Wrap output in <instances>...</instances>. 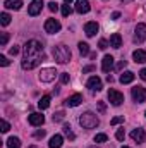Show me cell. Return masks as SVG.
Segmentation results:
<instances>
[{
  "mask_svg": "<svg viewBox=\"0 0 146 148\" xmlns=\"http://www.w3.org/2000/svg\"><path fill=\"white\" fill-rule=\"evenodd\" d=\"M7 147L9 148H21V140L16 138V136H10V138L7 140Z\"/></svg>",
  "mask_w": 146,
  "mask_h": 148,
  "instance_id": "603a6c76",
  "label": "cell"
},
{
  "mask_svg": "<svg viewBox=\"0 0 146 148\" xmlns=\"http://www.w3.org/2000/svg\"><path fill=\"white\" fill-rule=\"evenodd\" d=\"M86 86H88L91 91H100V90L103 88V83H102V79H100L98 76H93V77H89V79H88Z\"/></svg>",
  "mask_w": 146,
  "mask_h": 148,
  "instance_id": "9c48e42d",
  "label": "cell"
},
{
  "mask_svg": "<svg viewBox=\"0 0 146 148\" xmlns=\"http://www.w3.org/2000/svg\"><path fill=\"white\" fill-rule=\"evenodd\" d=\"M134 77H136V74H134V73L126 71L124 74H120V83H122V84H129V83H132V81H134Z\"/></svg>",
  "mask_w": 146,
  "mask_h": 148,
  "instance_id": "d6986e66",
  "label": "cell"
},
{
  "mask_svg": "<svg viewBox=\"0 0 146 148\" xmlns=\"http://www.w3.org/2000/svg\"><path fill=\"white\" fill-rule=\"evenodd\" d=\"M120 122H124V115H119V117H113V119L110 121V124H112V126H115V124H120Z\"/></svg>",
  "mask_w": 146,
  "mask_h": 148,
  "instance_id": "d6a6232c",
  "label": "cell"
},
{
  "mask_svg": "<svg viewBox=\"0 0 146 148\" xmlns=\"http://www.w3.org/2000/svg\"><path fill=\"white\" fill-rule=\"evenodd\" d=\"M3 7L5 9H10V10H19L23 7V0H5L3 2Z\"/></svg>",
  "mask_w": 146,
  "mask_h": 148,
  "instance_id": "2e32d148",
  "label": "cell"
},
{
  "mask_svg": "<svg viewBox=\"0 0 146 148\" xmlns=\"http://www.w3.org/2000/svg\"><path fill=\"white\" fill-rule=\"evenodd\" d=\"M9 23H10V16H9L7 12H2V14H0V24H2V26H7Z\"/></svg>",
  "mask_w": 146,
  "mask_h": 148,
  "instance_id": "4316f807",
  "label": "cell"
},
{
  "mask_svg": "<svg viewBox=\"0 0 146 148\" xmlns=\"http://www.w3.org/2000/svg\"><path fill=\"white\" fill-rule=\"evenodd\" d=\"M134 43H143L146 40V24L145 23H139L134 29Z\"/></svg>",
  "mask_w": 146,
  "mask_h": 148,
  "instance_id": "8992f818",
  "label": "cell"
},
{
  "mask_svg": "<svg viewBox=\"0 0 146 148\" xmlns=\"http://www.w3.org/2000/svg\"><path fill=\"white\" fill-rule=\"evenodd\" d=\"M60 23L57 21V19H46L45 21V31L48 33V35H55V33H59L60 31Z\"/></svg>",
  "mask_w": 146,
  "mask_h": 148,
  "instance_id": "52a82bcc",
  "label": "cell"
},
{
  "mask_svg": "<svg viewBox=\"0 0 146 148\" xmlns=\"http://www.w3.org/2000/svg\"><path fill=\"white\" fill-rule=\"evenodd\" d=\"M23 52H24V55H23V69H26V71H31V69L38 67L40 62L45 59V55H43V45L38 40L26 41Z\"/></svg>",
  "mask_w": 146,
  "mask_h": 148,
  "instance_id": "6da1fadb",
  "label": "cell"
},
{
  "mask_svg": "<svg viewBox=\"0 0 146 148\" xmlns=\"http://www.w3.org/2000/svg\"><path fill=\"white\" fill-rule=\"evenodd\" d=\"M0 124H2V129H0L2 133H7V131L10 129V124H9V122H7L5 119H2V122H0Z\"/></svg>",
  "mask_w": 146,
  "mask_h": 148,
  "instance_id": "4dcf8cb0",
  "label": "cell"
},
{
  "mask_svg": "<svg viewBox=\"0 0 146 148\" xmlns=\"http://www.w3.org/2000/svg\"><path fill=\"white\" fill-rule=\"evenodd\" d=\"M28 148H36V147H28Z\"/></svg>",
  "mask_w": 146,
  "mask_h": 148,
  "instance_id": "7dc6e473",
  "label": "cell"
},
{
  "mask_svg": "<svg viewBox=\"0 0 146 148\" xmlns=\"http://www.w3.org/2000/svg\"><path fill=\"white\" fill-rule=\"evenodd\" d=\"M127 66V60H120L119 64H117V71H120V69H124Z\"/></svg>",
  "mask_w": 146,
  "mask_h": 148,
  "instance_id": "ab89813d",
  "label": "cell"
},
{
  "mask_svg": "<svg viewBox=\"0 0 146 148\" xmlns=\"http://www.w3.org/2000/svg\"><path fill=\"white\" fill-rule=\"evenodd\" d=\"M45 134H46V133H45V129H38V131H35V138H38V140H40V138H43Z\"/></svg>",
  "mask_w": 146,
  "mask_h": 148,
  "instance_id": "8d00e7d4",
  "label": "cell"
},
{
  "mask_svg": "<svg viewBox=\"0 0 146 148\" xmlns=\"http://www.w3.org/2000/svg\"><path fill=\"white\" fill-rule=\"evenodd\" d=\"M91 71H95V66H86V67L83 69V74H86V73H91Z\"/></svg>",
  "mask_w": 146,
  "mask_h": 148,
  "instance_id": "60d3db41",
  "label": "cell"
},
{
  "mask_svg": "<svg viewBox=\"0 0 146 148\" xmlns=\"http://www.w3.org/2000/svg\"><path fill=\"white\" fill-rule=\"evenodd\" d=\"M131 95H132V100H134L136 103L146 102V88H143V86H134V88L131 90Z\"/></svg>",
  "mask_w": 146,
  "mask_h": 148,
  "instance_id": "5b68a950",
  "label": "cell"
},
{
  "mask_svg": "<svg viewBox=\"0 0 146 148\" xmlns=\"http://www.w3.org/2000/svg\"><path fill=\"white\" fill-rule=\"evenodd\" d=\"M84 33H86V36H95L96 33H98V24L95 23V21H89V23H86L84 24Z\"/></svg>",
  "mask_w": 146,
  "mask_h": 148,
  "instance_id": "5bb4252c",
  "label": "cell"
},
{
  "mask_svg": "<svg viewBox=\"0 0 146 148\" xmlns=\"http://www.w3.org/2000/svg\"><path fill=\"white\" fill-rule=\"evenodd\" d=\"M64 117H65V114L64 112H57V114H53V122H60V121H64Z\"/></svg>",
  "mask_w": 146,
  "mask_h": 148,
  "instance_id": "f1b7e54d",
  "label": "cell"
},
{
  "mask_svg": "<svg viewBox=\"0 0 146 148\" xmlns=\"http://www.w3.org/2000/svg\"><path fill=\"white\" fill-rule=\"evenodd\" d=\"M43 0H33L31 3H29V7H28V14L29 16H38L40 12H41V9H43Z\"/></svg>",
  "mask_w": 146,
  "mask_h": 148,
  "instance_id": "30bf717a",
  "label": "cell"
},
{
  "mask_svg": "<svg viewBox=\"0 0 146 148\" xmlns=\"http://www.w3.org/2000/svg\"><path fill=\"white\" fill-rule=\"evenodd\" d=\"M115 138H117L119 141H124V140H126V133H124V129H117V133H115Z\"/></svg>",
  "mask_w": 146,
  "mask_h": 148,
  "instance_id": "f546056e",
  "label": "cell"
},
{
  "mask_svg": "<svg viewBox=\"0 0 146 148\" xmlns=\"http://www.w3.org/2000/svg\"><path fill=\"white\" fill-rule=\"evenodd\" d=\"M62 145H64V138H62V134H55V136L50 138V143H48V147L50 148H60Z\"/></svg>",
  "mask_w": 146,
  "mask_h": 148,
  "instance_id": "ac0fdd59",
  "label": "cell"
},
{
  "mask_svg": "<svg viewBox=\"0 0 146 148\" xmlns=\"http://www.w3.org/2000/svg\"><path fill=\"white\" fill-rule=\"evenodd\" d=\"M124 2H131V0H124Z\"/></svg>",
  "mask_w": 146,
  "mask_h": 148,
  "instance_id": "c3c4849f",
  "label": "cell"
},
{
  "mask_svg": "<svg viewBox=\"0 0 146 148\" xmlns=\"http://www.w3.org/2000/svg\"><path fill=\"white\" fill-rule=\"evenodd\" d=\"M119 17H120V12H113L112 14V19H119Z\"/></svg>",
  "mask_w": 146,
  "mask_h": 148,
  "instance_id": "ee69618b",
  "label": "cell"
},
{
  "mask_svg": "<svg viewBox=\"0 0 146 148\" xmlns=\"http://www.w3.org/2000/svg\"><path fill=\"white\" fill-rule=\"evenodd\" d=\"M89 9H91V5H89L88 0H76V12H79V14H88Z\"/></svg>",
  "mask_w": 146,
  "mask_h": 148,
  "instance_id": "4fadbf2b",
  "label": "cell"
},
{
  "mask_svg": "<svg viewBox=\"0 0 146 148\" xmlns=\"http://www.w3.org/2000/svg\"><path fill=\"white\" fill-rule=\"evenodd\" d=\"M48 9H50L52 12H57V10H59V5H57L55 2H50V3H48Z\"/></svg>",
  "mask_w": 146,
  "mask_h": 148,
  "instance_id": "74e56055",
  "label": "cell"
},
{
  "mask_svg": "<svg viewBox=\"0 0 146 148\" xmlns=\"http://www.w3.org/2000/svg\"><path fill=\"white\" fill-rule=\"evenodd\" d=\"M139 77H141L143 81H146V69H141V73H139Z\"/></svg>",
  "mask_w": 146,
  "mask_h": 148,
  "instance_id": "7bdbcfd3",
  "label": "cell"
},
{
  "mask_svg": "<svg viewBox=\"0 0 146 148\" xmlns=\"http://www.w3.org/2000/svg\"><path fill=\"white\" fill-rule=\"evenodd\" d=\"M7 41H9V33H2V38H0V45L3 47V45H7Z\"/></svg>",
  "mask_w": 146,
  "mask_h": 148,
  "instance_id": "836d02e7",
  "label": "cell"
},
{
  "mask_svg": "<svg viewBox=\"0 0 146 148\" xmlns=\"http://www.w3.org/2000/svg\"><path fill=\"white\" fill-rule=\"evenodd\" d=\"M74 0H64V3H72Z\"/></svg>",
  "mask_w": 146,
  "mask_h": 148,
  "instance_id": "bcb514c9",
  "label": "cell"
},
{
  "mask_svg": "<svg viewBox=\"0 0 146 148\" xmlns=\"http://www.w3.org/2000/svg\"><path fill=\"white\" fill-rule=\"evenodd\" d=\"M107 47H108V41H107V40H100V43H98V48H100V50H105Z\"/></svg>",
  "mask_w": 146,
  "mask_h": 148,
  "instance_id": "d590c367",
  "label": "cell"
},
{
  "mask_svg": "<svg viewBox=\"0 0 146 148\" xmlns=\"http://www.w3.org/2000/svg\"><path fill=\"white\" fill-rule=\"evenodd\" d=\"M105 109H107V107H105V103H103V102H98V110L103 114V112H105Z\"/></svg>",
  "mask_w": 146,
  "mask_h": 148,
  "instance_id": "b9f144b4",
  "label": "cell"
},
{
  "mask_svg": "<svg viewBox=\"0 0 146 148\" xmlns=\"http://www.w3.org/2000/svg\"><path fill=\"white\" fill-rule=\"evenodd\" d=\"M38 107H40L41 110L48 109V107H50V97H48V95H43V97L40 98V102H38Z\"/></svg>",
  "mask_w": 146,
  "mask_h": 148,
  "instance_id": "7402d4cb",
  "label": "cell"
},
{
  "mask_svg": "<svg viewBox=\"0 0 146 148\" xmlns=\"http://www.w3.org/2000/svg\"><path fill=\"white\" fill-rule=\"evenodd\" d=\"M112 67H113V57L112 55H105L103 60H102V71L103 73H108Z\"/></svg>",
  "mask_w": 146,
  "mask_h": 148,
  "instance_id": "e0dca14e",
  "label": "cell"
},
{
  "mask_svg": "<svg viewBox=\"0 0 146 148\" xmlns=\"http://www.w3.org/2000/svg\"><path fill=\"white\" fill-rule=\"evenodd\" d=\"M89 148H96V147H89Z\"/></svg>",
  "mask_w": 146,
  "mask_h": 148,
  "instance_id": "f907efd6",
  "label": "cell"
},
{
  "mask_svg": "<svg viewBox=\"0 0 146 148\" xmlns=\"http://www.w3.org/2000/svg\"><path fill=\"white\" fill-rule=\"evenodd\" d=\"M81 102H83V95L81 93H74L72 97H69L65 100V107H77Z\"/></svg>",
  "mask_w": 146,
  "mask_h": 148,
  "instance_id": "9a60e30c",
  "label": "cell"
},
{
  "mask_svg": "<svg viewBox=\"0 0 146 148\" xmlns=\"http://www.w3.org/2000/svg\"><path fill=\"white\" fill-rule=\"evenodd\" d=\"M110 47H113V48H120L122 47V36L119 33H113L110 36Z\"/></svg>",
  "mask_w": 146,
  "mask_h": 148,
  "instance_id": "ffe728a7",
  "label": "cell"
},
{
  "mask_svg": "<svg viewBox=\"0 0 146 148\" xmlns=\"http://www.w3.org/2000/svg\"><path fill=\"white\" fill-rule=\"evenodd\" d=\"M131 138L136 141V143H145L146 140V133L143 127H136V129H132V133H131Z\"/></svg>",
  "mask_w": 146,
  "mask_h": 148,
  "instance_id": "7c38bea8",
  "label": "cell"
},
{
  "mask_svg": "<svg viewBox=\"0 0 146 148\" xmlns=\"http://www.w3.org/2000/svg\"><path fill=\"white\" fill-rule=\"evenodd\" d=\"M53 59L59 62V64H67L69 60H71V50H69V47H65V45H57V47H53Z\"/></svg>",
  "mask_w": 146,
  "mask_h": 148,
  "instance_id": "7a4b0ae2",
  "label": "cell"
},
{
  "mask_svg": "<svg viewBox=\"0 0 146 148\" xmlns=\"http://www.w3.org/2000/svg\"><path fill=\"white\" fill-rule=\"evenodd\" d=\"M71 14H72V7H71V3H64V5H62V16L67 17V16H71Z\"/></svg>",
  "mask_w": 146,
  "mask_h": 148,
  "instance_id": "484cf974",
  "label": "cell"
},
{
  "mask_svg": "<svg viewBox=\"0 0 146 148\" xmlns=\"http://www.w3.org/2000/svg\"><path fill=\"white\" fill-rule=\"evenodd\" d=\"M132 59H134V62H139V64L146 62V50H134Z\"/></svg>",
  "mask_w": 146,
  "mask_h": 148,
  "instance_id": "44dd1931",
  "label": "cell"
},
{
  "mask_svg": "<svg viewBox=\"0 0 146 148\" xmlns=\"http://www.w3.org/2000/svg\"><path fill=\"white\" fill-rule=\"evenodd\" d=\"M69 81H71V77H69V74H67V73L60 74V83H62V84H67Z\"/></svg>",
  "mask_w": 146,
  "mask_h": 148,
  "instance_id": "1f68e13d",
  "label": "cell"
},
{
  "mask_svg": "<svg viewBox=\"0 0 146 148\" xmlns=\"http://www.w3.org/2000/svg\"><path fill=\"white\" fill-rule=\"evenodd\" d=\"M28 122H29L31 126H41V124L45 122V115L40 114V112H33V114L28 115Z\"/></svg>",
  "mask_w": 146,
  "mask_h": 148,
  "instance_id": "8fae6325",
  "label": "cell"
},
{
  "mask_svg": "<svg viewBox=\"0 0 146 148\" xmlns=\"http://www.w3.org/2000/svg\"><path fill=\"white\" fill-rule=\"evenodd\" d=\"M108 100H110V103H112V105L119 107V105H122V102H124V95H122L120 91H117V90L110 88V90H108Z\"/></svg>",
  "mask_w": 146,
  "mask_h": 148,
  "instance_id": "ba28073f",
  "label": "cell"
},
{
  "mask_svg": "<svg viewBox=\"0 0 146 148\" xmlns=\"http://www.w3.org/2000/svg\"><path fill=\"white\" fill-rule=\"evenodd\" d=\"M57 71H55V67H45V69H41V73H40V81L41 83H52L55 77H57Z\"/></svg>",
  "mask_w": 146,
  "mask_h": 148,
  "instance_id": "277c9868",
  "label": "cell"
},
{
  "mask_svg": "<svg viewBox=\"0 0 146 148\" xmlns=\"http://www.w3.org/2000/svg\"><path fill=\"white\" fill-rule=\"evenodd\" d=\"M79 124H81L84 129H95V127L100 124V121H98L96 114H93V112H84V114H81V117H79Z\"/></svg>",
  "mask_w": 146,
  "mask_h": 148,
  "instance_id": "3957f363",
  "label": "cell"
},
{
  "mask_svg": "<svg viewBox=\"0 0 146 148\" xmlns=\"http://www.w3.org/2000/svg\"><path fill=\"white\" fill-rule=\"evenodd\" d=\"M9 64H10V60H9L5 55H0V66H3V67H5V66H9Z\"/></svg>",
  "mask_w": 146,
  "mask_h": 148,
  "instance_id": "e575fe53",
  "label": "cell"
},
{
  "mask_svg": "<svg viewBox=\"0 0 146 148\" xmlns=\"http://www.w3.org/2000/svg\"><path fill=\"white\" fill-rule=\"evenodd\" d=\"M9 53H10V55H17V53H19V47H16V45H14V47L9 50Z\"/></svg>",
  "mask_w": 146,
  "mask_h": 148,
  "instance_id": "f35d334b",
  "label": "cell"
},
{
  "mask_svg": "<svg viewBox=\"0 0 146 148\" xmlns=\"http://www.w3.org/2000/svg\"><path fill=\"white\" fill-rule=\"evenodd\" d=\"M77 47H79V52H81V55H88V53H89V45H88V43L81 41Z\"/></svg>",
  "mask_w": 146,
  "mask_h": 148,
  "instance_id": "d4e9b609",
  "label": "cell"
},
{
  "mask_svg": "<svg viewBox=\"0 0 146 148\" xmlns=\"http://www.w3.org/2000/svg\"><path fill=\"white\" fill-rule=\"evenodd\" d=\"M107 81H108V83H113V77H112L110 74H108V76H107Z\"/></svg>",
  "mask_w": 146,
  "mask_h": 148,
  "instance_id": "f6af8a7d",
  "label": "cell"
},
{
  "mask_svg": "<svg viewBox=\"0 0 146 148\" xmlns=\"http://www.w3.org/2000/svg\"><path fill=\"white\" fill-rule=\"evenodd\" d=\"M105 141H108V136L105 133H100L95 136V143H105Z\"/></svg>",
  "mask_w": 146,
  "mask_h": 148,
  "instance_id": "83f0119b",
  "label": "cell"
},
{
  "mask_svg": "<svg viewBox=\"0 0 146 148\" xmlns=\"http://www.w3.org/2000/svg\"><path fill=\"white\" fill-rule=\"evenodd\" d=\"M122 148H129V147H122Z\"/></svg>",
  "mask_w": 146,
  "mask_h": 148,
  "instance_id": "681fc988",
  "label": "cell"
},
{
  "mask_svg": "<svg viewBox=\"0 0 146 148\" xmlns=\"http://www.w3.org/2000/svg\"><path fill=\"white\" fill-rule=\"evenodd\" d=\"M64 134H65L69 140H74V138H76V134L72 133V127H71L69 124H64Z\"/></svg>",
  "mask_w": 146,
  "mask_h": 148,
  "instance_id": "cb8c5ba5",
  "label": "cell"
}]
</instances>
